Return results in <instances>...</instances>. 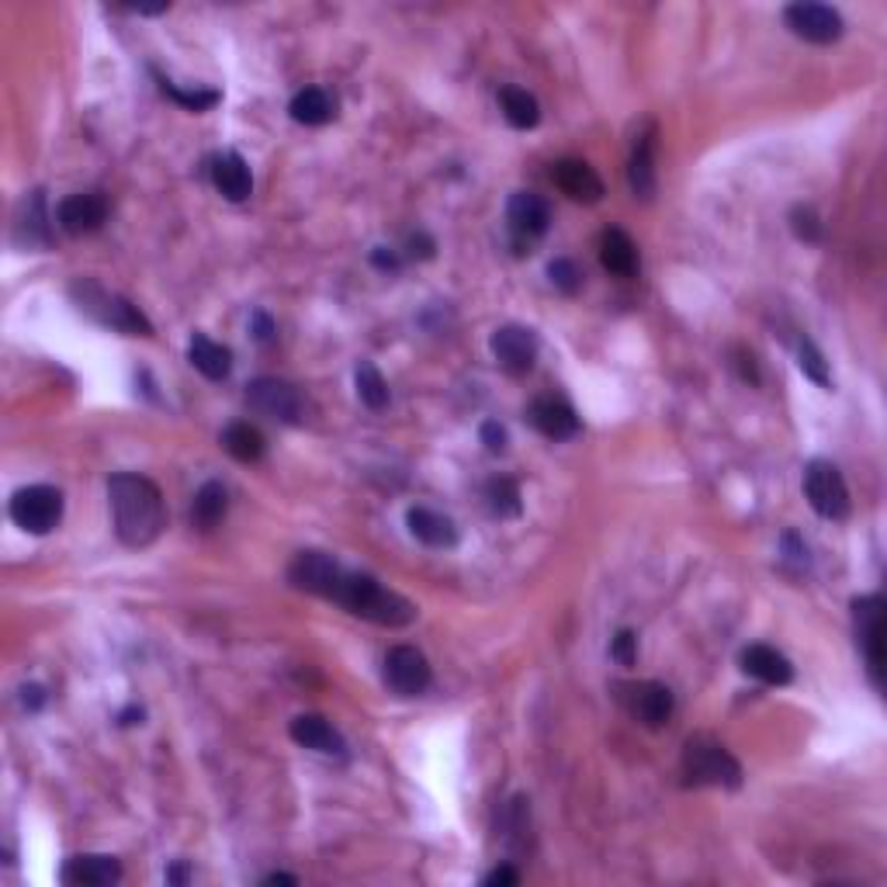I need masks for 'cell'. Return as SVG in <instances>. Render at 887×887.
Masks as SVG:
<instances>
[{
  "instance_id": "7bdbcfd3",
  "label": "cell",
  "mask_w": 887,
  "mask_h": 887,
  "mask_svg": "<svg viewBox=\"0 0 887 887\" xmlns=\"http://www.w3.org/2000/svg\"><path fill=\"white\" fill-rule=\"evenodd\" d=\"M264 884H299V877H292V874H268Z\"/></svg>"
},
{
  "instance_id": "6da1fadb",
  "label": "cell",
  "mask_w": 887,
  "mask_h": 887,
  "mask_svg": "<svg viewBox=\"0 0 887 887\" xmlns=\"http://www.w3.org/2000/svg\"><path fill=\"white\" fill-rule=\"evenodd\" d=\"M108 503L114 517V534L129 548H147L163 534L167 510L160 490L142 475L122 472L108 482Z\"/></svg>"
},
{
  "instance_id": "7402d4cb",
  "label": "cell",
  "mask_w": 887,
  "mask_h": 887,
  "mask_svg": "<svg viewBox=\"0 0 887 887\" xmlns=\"http://www.w3.org/2000/svg\"><path fill=\"white\" fill-rule=\"evenodd\" d=\"M406 524H410L413 537L423 541V545H431V548H454L457 545V527H454V521L444 517V513H437V510L413 506Z\"/></svg>"
},
{
  "instance_id": "5b68a950",
  "label": "cell",
  "mask_w": 887,
  "mask_h": 887,
  "mask_svg": "<svg viewBox=\"0 0 887 887\" xmlns=\"http://www.w3.org/2000/svg\"><path fill=\"white\" fill-rule=\"evenodd\" d=\"M11 521L28 534H49L63 521V493L52 485H28L11 500Z\"/></svg>"
},
{
  "instance_id": "9c48e42d",
  "label": "cell",
  "mask_w": 887,
  "mask_h": 887,
  "mask_svg": "<svg viewBox=\"0 0 887 887\" xmlns=\"http://www.w3.org/2000/svg\"><path fill=\"white\" fill-rule=\"evenodd\" d=\"M385 683L399 697H420L431 686V663L413 645H395L385 655Z\"/></svg>"
},
{
  "instance_id": "4fadbf2b",
  "label": "cell",
  "mask_w": 887,
  "mask_h": 887,
  "mask_svg": "<svg viewBox=\"0 0 887 887\" xmlns=\"http://www.w3.org/2000/svg\"><path fill=\"white\" fill-rule=\"evenodd\" d=\"M493 357L510 375H527L537 361V336L527 326H500L490 340Z\"/></svg>"
},
{
  "instance_id": "ffe728a7",
  "label": "cell",
  "mask_w": 887,
  "mask_h": 887,
  "mask_svg": "<svg viewBox=\"0 0 887 887\" xmlns=\"http://www.w3.org/2000/svg\"><path fill=\"white\" fill-rule=\"evenodd\" d=\"M63 880L73 887H108L122 880V864L114 856H73L63 867Z\"/></svg>"
},
{
  "instance_id": "9a60e30c",
  "label": "cell",
  "mask_w": 887,
  "mask_h": 887,
  "mask_svg": "<svg viewBox=\"0 0 887 887\" xmlns=\"http://www.w3.org/2000/svg\"><path fill=\"white\" fill-rule=\"evenodd\" d=\"M60 219V229L70 236H91L98 229L108 222V202L104 194L98 191H88V194H70L67 202L56 212Z\"/></svg>"
},
{
  "instance_id": "e575fe53",
  "label": "cell",
  "mask_w": 887,
  "mask_h": 887,
  "mask_svg": "<svg viewBox=\"0 0 887 887\" xmlns=\"http://www.w3.org/2000/svg\"><path fill=\"white\" fill-rule=\"evenodd\" d=\"M790 225H794L797 240H805V243H818L822 240V222H818L815 209H808V205H797L794 209Z\"/></svg>"
},
{
  "instance_id": "74e56055",
  "label": "cell",
  "mask_w": 887,
  "mask_h": 887,
  "mask_svg": "<svg viewBox=\"0 0 887 887\" xmlns=\"http://www.w3.org/2000/svg\"><path fill=\"white\" fill-rule=\"evenodd\" d=\"M21 704H24V710H42V704H46V691H42L39 683L21 686Z\"/></svg>"
},
{
  "instance_id": "52a82bcc",
  "label": "cell",
  "mask_w": 887,
  "mask_h": 887,
  "mask_svg": "<svg viewBox=\"0 0 887 887\" xmlns=\"http://www.w3.org/2000/svg\"><path fill=\"white\" fill-rule=\"evenodd\" d=\"M853 621H856V645H860L870 679L880 691L884 686V599L880 596L853 599Z\"/></svg>"
},
{
  "instance_id": "8d00e7d4",
  "label": "cell",
  "mask_w": 887,
  "mask_h": 887,
  "mask_svg": "<svg viewBox=\"0 0 887 887\" xmlns=\"http://www.w3.org/2000/svg\"><path fill=\"white\" fill-rule=\"evenodd\" d=\"M478 437H482V444H485V451H490V454H503V451H506V444H510V437H506V426H500L496 420L482 423Z\"/></svg>"
},
{
  "instance_id": "ab89813d",
  "label": "cell",
  "mask_w": 887,
  "mask_h": 887,
  "mask_svg": "<svg viewBox=\"0 0 887 887\" xmlns=\"http://www.w3.org/2000/svg\"><path fill=\"white\" fill-rule=\"evenodd\" d=\"M485 884H490V887H496V884H521V874L513 867H496L490 877H485Z\"/></svg>"
},
{
  "instance_id": "7c38bea8",
  "label": "cell",
  "mask_w": 887,
  "mask_h": 887,
  "mask_svg": "<svg viewBox=\"0 0 887 887\" xmlns=\"http://www.w3.org/2000/svg\"><path fill=\"white\" fill-rule=\"evenodd\" d=\"M340 576H343V568L323 552H299L295 562L289 565V579H292L295 589L316 593V596H326V599H333Z\"/></svg>"
},
{
  "instance_id": "ee69618b",
  "label": "cell",
  "mask_w": 887,
  "mask_h": 887,
  "mask_svg": "<svg viewBox=\"0 0 887 887\" xmlns=\"http://www.w3.org/2000/svg\"><path fill=\"white\" fill-rule=\"evenodd\" d=\"M167 880H170V884H184V880H188V870H184V867L167 870Z\"/></svg>"
},
{
  "instance_id": "4dcf8cb0",
  "label": "cell",
  "mask_w": 887,
  "mask_h": 887,
  "mask_svg": "<svg viewBox=\"0 0 887 887\" xmlns=\"http://www.w3.org/2000/svg\"><path fill=\"white\" fill-rule=\"evenodd\" d=\"M354 382H357V395H361V403L367 410H385L389 406V382L382 379V371L371 364V361H361L357 371H354Z\"/></svg>"
},
{
  "instance_id": "b9f144b4",
  "label": "cell",
  "mask_w": 887,
  "mask_h": 887,
  "mask_svg": "<svg viewBox=\"0 0 887 887\" xmlns=\"http://www.w3.org/2000/svg\"><path fill=\"white\" fill-rule=\"evenodd\" d=\"M122 725H142V710H139V707L122 710Z\"/></svg>"
},
{
  "instance_id": "7a4b0ae2",
  "label": "cell",
  "mask_w": 887,
  "mask_h": 887,
  "mask_svg": "<svg viewBox=\"0 0 887 887\" xmlns=\"http://www.w3.org/2000/svg\"><path fill=\"white\" fill-rule=\"evenodd\" d=\"M333 599L340 607H347L354 617H364V621L382 624V627H406L416 621V607L406 596L385 589L375 576H364V572L343 568Z\"/></svg>"
},
{
  "instance_id": "603a6c76",
  "label": "cell",
  "mask_w": 887,
  "mask_h": 887,
  "mask_svg": "<svg viewBox=\"0 0 887 887\" xmlns=\"http://www.w3.org/2000/svg\"><path fill=\"white\" fill-rule=\"evenodd\" d=\"M599 264L617 278H632L638 271V246L624 229H607L599 236Z\"/></svg>"
},
{
  "instance_id": "f546056e",
  "label": "cell",
  "mask_w": 887,
  "mask_h": 887,
  "mask_svg": "<svg viewBox=\"0 0 887 887\" xmlns=\"http://www.w3.org/2000/svg\"><path fill=\"white\" fill-rule=\"evenodd\" d=\"M485 506H490V513L500 521L521 517V485L506 475L493 478L490 485H485Z\"/></svg>"
},
{
  "instance_id": "3957f363",
  "label": "cell",
  "mask_w": 887,
  "mask_h": 887,
  "mask_svg": "<svg viewBox=\"0 0 887 887\" xmlns=\"http://www.w3.org/2000/svg\"><path fill=\"white\" fill-rule=\"evenodd\" d=\"M683 777L697 787H742V766L738 759L707 735H694L683 746Z\"/></svg>"
},
{
  "instance_id": "60d3db41",
  "label": "cell",
  "mask_w": 887,
  "mask_h": 887,
  "mask_svg": "<svg viewBox=\"0 0 887 887\" xmlns=\"http://www.w3.org/2000/svg\"><path fill=\"white\" fill-rule=\"evenodd\" d=\"M375 264H379L382 271H395V268H399V256L389 253L385 246H379V250H375Z\"/></svg>"
},
{
  "instance_id": "cb8c5ba5",
  "label": "cell",
  "mask_w": 887,
  "mask_h": 887,
  "mask_svg": "<svg viewBox=\"0 0 887 887\" xmlns=\"http://www.w3.org/2000/svg\"><path fill=\"white\" fill-rule=\"evenodd\" d=\"M188 357L212 382L229 379V371H233V354H229V347H222V343L209 340L205 333H194L191 347H188Z\"/></svg>"
},
{
  "instance_id": "d590c367",
  "label": "cell",
  "mask_w": 887,
  "mask_h": 887,
  "mask_svg": "<svg viewBox=\"0 0 887 887\" xmlns=\"http://www.w3.org/2000/svg\"><path fill=\"white\" fill-rule=\"evenodd\" d=\"M611 655H614V659H617L621 666H635V663H638V635H635V632H627V627H624V632H621V635L614 638V645H611Z\"/></svg>"
},
{
  "instance_id": "5bb4252c",
  "label": "cell",
  "mask_w": 887,
  "mask_h": 887,
  "mask_svg": "<svg viewBox=\"0 0 887 887\" xmlns=\"http://www.w3.org/2000/svg\"><path fill=\"white\" fill-rule=\"evenodd\" d=\"M506 222H510V233L517 236L521 243H531L537 236L548 233V222H552V209L541 194L534 191H517L510 198L506 205Z\"/></svg>"
},
{
  "instance_id": "f1b7e54d",
  "label": "cell",
  "mask_w": 887,
  "mask_h": 887,
  "mask_svg": "<svg viewBox=\"0 0 887 887\" xmlns=\"http://www.w3.org/2000/svg\"><path fill=\"white\" fill-rule=\"evenodd\" d=\"M500 104H503V114L513 129H534L541 122V108H537V98L527 94L524 88H503L500 91Z\"/></svg>"
},
{
  "instance_id": "44dd1931",
  "label": "cell",
  "mask_w": 887,
  "mask_h": 887,
  "mask_svg": "<svg viewBox=\"0 0 887 887\" xmlns=\"http://www.w3.org/2000/svg\"><path fill=\"white\" fill-rule=\"evenodd\" d=\"M212 184L219 188L222 198L229 202H246L250 191H253V178H250V167L240 153H222L212 160Z\"/></svg>"
},
{
  "instance_id": "83f0119b",
  "label": "cell",
  "mask_w": 887,
  "mask_h": 887,
  "mask_svg": "<svg viewBox=\"0 0 887 887\" xmlns=\"http://www.w3.org/2000/svg\"><path fill=\"white\" fill-rule=\"evenodd\" d=\"M225 506H229L225 485H222V482H205L202 490L194 493L191 521H194L198 527H202V531H212V527L225 517Z\"/></svg>"
},
{
  "instance_id": "d4e9b609",
  "label": "cell",
  "mask_w": 887,
  "mask_h": 887,
  "mask_svg": "<svg viewBox=\"0 0 887 887\" xmlns=\"http://www.w3.org/2000/svg\"><path fill=\"white\" fill-rule=\"evenodd\" d=\"M627 181H632L635 198H645L648 202L655 191V129L638 135L632 150V163H627Z\"/></svg>"
},
{
  "instance_id": "e0dca14e",
  "label": "cell",
  "mask_w": 887,
  "mask_h": 887,
  "mask_svg": "<svg viewBox=\"0 0 887 887\" xmlns=\"http://www.w3.org/2000/svg\"><path fill=\"white\" fill-rule=\"evenodd\" d=\"M531 423L548 441H568V437L579 434V416H576V410H572L568 403H562V399H555V395L537 399V403L531 406Z\"/></svg>"
},
{
  "instance_id": "484cf974",
  "label": "cell",
  "mask_w": 887,
  "mask_h": 887,
  "mask_svg": "<svg viewBox=\"0 0 887 887\" xmlns=\"http://www.w3.org/2000/svg\"><path fill=\"white\" fill-rule=\"evenodd\" d=\"M222 447L243 465H253L264 457V434L250 423H229L222 431Z\"/></svg>"
},
{
  "instance_id": "4316f807",
  "label": "cell",
  "mask_w": 887,
  "mask_h": 887,
  "mask_svg": "<svg viewBox=\"0 0 887 887\" xmlns=\"http://www.w3.org/2000/svg\"><path fill=\"white\" fill-rule=\"evenodd\" d=\"M292 119L299 125H326L333 114H336V104L333 98L323 91V88H305L292 98Z\"/></svg>"
},
{
  "instance_id": "d6986e66",
  "label": "cell",
  "mask_w": 887,
  "mask_h": 887,
  "mask_svg": "<svg viewBox=\"0 0 887 887\" xmlns=\"http://www.w3.org/2000/svg\"><path fill=\"white\" fill-rule=\"evenodd\" d=\"M742 669H746L753 679L769 683V686H787L794 679L790 659L769 645H749L746 652H742Z\"/></svg>"
},
{
  "instance_id": "ac0fdd59",
  "label": "cell",
  "mask_w": 887,
  "mask_h": 887,
  "mask_svg": "<svg viewBox=\"0 0 887 887\" xmlns=\"http://www.w3.org/2000/svg\"><path fill=\"white\" fill-rule=\"evenodd\" d=\"M289 735L299 742L302 749L323 753V756H343V749H347L343 735L326 718H320V714H299L289 728Z\"/></svg>"
},
{
  "instance_id": "8992f818",
  "label": "cell",
  "mask_w": 887,
  "mask_h": 887,
  "mask_svg": "<svg viewBox=\"0 0 887 887\" xmlns=\"http://www.w3.org/2000/svg\"><path fill=\"white\" fill-rule=\"evenodd\" d=\"M805 496L812 510L825 521H843L849 517V490L843 482V472L828 462H812L805 468Z\"/></svg>"
},
{
  "instance_id": "f35d334b",
  "label": "cell",
  "mask_w": 887,
  "mask_h": 887,
  "mask_svg": "<svg viewBox=\"0 0 887 887\" xmlns=\"http://www.w3.org/2000/svg\"><path fill=\"white\" fill-rule=\"evenodd\" d=\"M253 336L261 343H268L274 336V323L268 320V312H253Z\"/></svg>"
},
{
  "instance_id": "2e32d148",
  "label": "cell",
  "mask_w": 887,
  "mask_h": 887,
  "mask_svg": "<svg viewBox=\"0 0 887 887\" xmlns=\"http://www.w3.org/2000/svg\"><path fill=\"white\" fill-rule=\"evenodd\" d=\"M552 178L558 184V191L572 202H583V205H596L599 198H604V181H599L596 170L586 163V160H558Z\"/></svg>"
},
{
  "instance_id": "277c9868",
  "label": "cell",
  "mask_w": 887,
  "mask_h": 887,
  "mask_svg": "<svg viewBox=\"0 0 887 887\" xmlns=\"http://www.w3.org/2000/svg\"><path fill=\"white\" fill-rule=\"evenodd\" d=\"M73 295L80 302V312H88V316H94L98 323H104L111 330H122V333H132V336H150L153 333L150 320L142 316V312L122 295H108V292L98 289V284H77Z\"/></svg>"
},
{
  "instance_id": "d6a6232c",
  "label": "cell",
  "mask_w": 887,
  "mask_h": 887,
  "mask_svg": "<svg viewBox=\"0 0 887 887\" xmlns=\"http://www.w3.org/2000/svg\"><path fill=\"white\" fill-rule=\"evenodd\" d=\"M800 371H805V375H808L815 385H822V389L833 385V379H828V364H825L822 351L815 347V343H812L808 336L800 340Z\"/></svg>"
},
{
  "instance_id": "8fae6325",
  "label": "cell",
  "mask_w": 887,
  "mask_h": 887,
  "mask_svg": "<svg viewBox=\"0 0 887 887\" xmlns=\"http://www.w3.org/2000/svg\"><path fill=\"white\" fill-rule=\"evenodd\" d=\"M787 24L797 39L805 42H815V46H828L843 36V18L836 8L828 4H812V0H800V4H790L787 8Z\"/></svg>"
},
{
  "instance_id": "836d02e7",
  "label": "cell",
  "mask_w": 887,
  "mask_h": 887,
  "mask_svg": "<svg viewBox=\"0 0 887 887\" xmlns=\"http://www.w3.org/2000/svg\"><path fill=\"white\" fill-rule=\"evenodd\" d=\"M548 278H552L555 289L565 292V295H576V292H579V284H583V271H579V264H576V261H568V256H558V261H552Z\"/></svg>"
},
{
  "instance_id": "30bf717a",
  "label": "cell",
  "mask_w": 887,
  "mask_h": 887,
  "mask_svg": "<svg viewBox=\"0 0 887 887\" xmlns=\"http://www.w3.org/2000/svg\"><path fill=\"white\" fill-rule=\"evenodd\" d=\"M246 403H250V410H256L268 420H278V423H299V416H302V395L295 392V385L281 382V379L250 382Z\"/></svg>"
},
{
  "instance_id": "ba28073f",
  "label": "cell",
  "mask_w": 887,
  "mask_h": 887,
  "mask_svg": "<svg viewBox=\"0 0 887 887\" xmlns=\"http://www.w3.org/2000/svg\"><path fill=\"white\" fill-rule=\"evenodd\" d=\"M621 704L627 707L635 722H642L645 728H663L669 718H673V691L655 679H645V683H621Z\"/></svg>"
},
{
  "instance_id": "1f68e13d",
  "label": "cell",
  "mask_w": 887,
  "mask_h": 887,
  "mask_svg": "<svg viewBox=\"0 0 887 887\" xmlns=\"http://www.w3.org/2000/svg\"><path fill=\"white\" fill-rule=\"evenodd\" d=\"M160 91L167 98H174L178 104H184L188 111H205L212 104H219V91H184L178 83H170L167 77H160Z\"/></svg>"
}]
</instances>
